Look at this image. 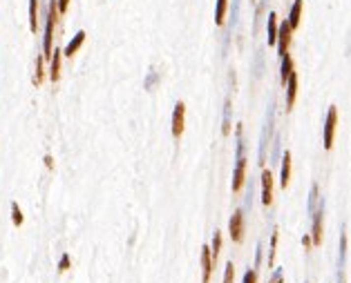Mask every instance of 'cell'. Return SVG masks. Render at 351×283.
<instances>
[{"mask_svg": "<svg viewBox=\"0 0 351 283\" xmlns=\"http://www.w3.org/2000/svg\"><path fill=\"white\" fill-rule=\"evenodd\" d=\"M59 2L56 0H49L47 7V25H45V40H43V58L49 60L54 52V31H56V25H59Z\"/></svg>", "mask_w": 351, "mask_h": 283, "instance_id": "6da1fadb", "label": "cell"}, {"mask_svg": "<svg viewBox=\"0 0 351 283\" xmlns=\"http://www.w3.org/2000/svg\"><path fill=\"white\" fill-rule=\"evenodd\" d=\"M336 127H338V107H329L327 123H324V149L333 147V141H336Z\"/></svg>", "mask_w": 351, "mask_h": 283, "instance_id": "7a4b0ae2", "label": "cell"}, {"mask_svg": "<svg viewBox=\"0 0 351 283\" xmlns=\"http://www.w3.org/2000/svg\"><path fill=\"white\" fill-rule=\"evenodd\" d=\"M184 130H186V105L179 101L175 105V112H172V136L181 139Z\"/></svg>", "mask_w": 351, "mask_h": 283, "instance_id": "3957f363", "label": "cell"}, {"mask_svg": "<svg viewBox=\"0 0 351 283\" xmlns=\"http://www.w3.org/2000/svg\"><path fill=\"white\" fill-rule=\"evenodd\" d=\"M228 232H230V239H233L235 243H242V241H244V214L239 210L230 216Z\"/></svg>", "mask_w": 351, "mask_h": 283, "instance_id": "277c9868", "label": "cell"}, {"mask_svg": "<svg viewBox=\"0 0 351 283\" xmlns=\"http://www.w3.org/2000/svg\"><path fill=\"white\" fill-rule=\"evenodd\" d=\"M291 34H293V29H291V25H288V20H284L282 23V27L278 29V52H280V56H287L288 54V45H291Z\"/></svg>", "mask_w": 351, "mask_h": 283, "instance_id": "5b68a950", "label": "cell"}, {"mask_svg": "<svg viewBox=\"0 0 351 283\" xmlns=\"http://www.w3.org/2000/svg\"><path fill=\"white\" fill-rule=\"evenodd\" d=\"M262 203L266 207L273 203V174H271V170L262 172Z\"/></svg>", "mask_w": 351, "mask_h": 283, "instance_id": "8992f818", "label": "cell"}, {"mask_svg": "<svg viewBox=\"0 0 351 283\" xmlns=\"http://www.w3.org/2000/svg\"><path fill=\"white\" fill-rule=\"evenodd\" d=\"M61 67H63V52H61V49H54L52 58H49V81L52 83L61 81Z\"/></svg>", "mask_w": 351, "mask_h": 283, "instance_id": "52a82bcc", "label": "cell"}, {"mask_svg": "<svg viewBox=\"0 0 351 283\" xmlns=\"http://www.w3.org/2000/svg\"><path fill=\"white\" fill-rule=\"evenodd\" d=\"M213 265H215V261H213V255H210V248L208 245H204V248H201V281L204 283L210 281Z\"/></svg>", "mask_w": 351, "mask_h": 283, "instance_id": "ba28073f", "label": "cell"}, {"mask_svg": "<svg viewBox=\"0 0 351 283\" xmlns=\"http://www.w3.org/2000/svg\"><path fill=\"white\" fill-rule=\"evenodd\" d=\"M244 178H246V159L239 156L237 168H235V174H233V192H239L244 187Z\"/></svg>", "mask_w": 351, "mask_h": 283, "instance_id": "9c48e42d", "label": "cell"}, {"mask_svg": "<svg viewBox=\"0 0 351 283\" xmlns=\"http://www.w3.org/2000/svg\"><path fill=\"white\" fill-rule=\"evenodd\" d=\"M83 43H85V31H78V34L67 43V47L63 49V58H72V56H76V52H78L81 47H83Z\"/></svg>", "mask_w": 351, "mask_h": 283, "instance_id": "30bf717a", "label": "cell"}, {"mask_svg": "<svg viewBox=\"0 0 351 283\" xmlns=\"http://www.w3.org/2000/svg\"><path fill=\"white\" fill-rule=\"evenodd\" d=\"M295 96H298V74L293 72L287 83V110L295 105Z\"/></svg>", "mask_w": 351, "mask_h": 283, "instance_id": "8fae6325", "label": "cell"}, {"mask_svg": "<svg viewBox=\"0 0 351 283\" xmlns=\"http://www.w3.org/2000/svg\"><path fill=\"white\" fill-rule=\"evenodd\" d=\"M302 7H304L302 0H295V2H293L291 14H288V25H291V29H298V27H300V18H302Z\"/></svg>", "mask_w": 351, "mask_h": 283, "instance_id": "7c38bea8", "label": "cell"}, {"mask_svg": "<svg viewBox=\"0 0 351 283\" xmlns=\"http://www.w3.org/2000/svg\"><path fill=\"white\" fill-rule=\"evenodd\" d=\"M34 85L36 87H40L45 83V58H43V54L40 56H36V65H34Z\"/></svg>", "mask_w": 351, "mask_h": 283, "instance_id": "4fadbf2b", "label": "cell"}, {"mask_svg": "<svg viewBox=\"0 0 351 283\" xmlns=\"http://www.w3.org/2000/svg\"><path fill=\"white\" fill-rule=\"evenodd\" d=\"M30 29L38 34V0H30Z\"/></svg>", "mask_w": 351, "mask_h": 283, "instance_id": "5bb4252c", "label": "cell"}, {"mask_svg": "<svg viewBox=\"0 0 351 283\" xmlns=\"http://www.w3.org/2000/svg\"><path fill=\"white\" fill-rule=\"evenodd\" d=\"M311 241L313 245H320L322 243V212L316 214V221H313V232H311Z\"/></svg>", "mask_w": 351, "mask_h": 283, "instance_id": "9a60e30c", "label": "cell"}, {"mask_svg": "<svg viewBox=\"0 0 351 283\" xmlns=\"http://www.w3.org/2000/svg\"><path fill=\"white\" fill-rule=\"evenodd\" d=\"M278 43V16L271 14L268 16V45L273 47Z\"/></svg>", "mask_w": 351, "mask_h": 283, "instance_id": "2e32d148", "label": "cell"}, {"mask_svg": "<svg viewBox=\"0 0 351 283\" xmlns=\"http://www.w3.org/2000/svg\"><path fill=\"white\" fill-rule=\"evenodd\" d=\"M288 181H291V154H284V159H282V187L288 185Z\"/></svg>", "mask_w": 351, "mask_h": 283, "instance_id": "e0dca14e", "label": "cell"}, {"mask_svg": "<svg viewBox=\"0 0 351 283\" xmlns=\"http://www.w3.org/2000/svg\"><path fill=\"white\" fill-rule=\"evenodd\" d=\"M226 11H228V0H217V7H215V23L224 25Z\"/></svg>", "mask_w": 351, "mask_h": 283, "instance_id": "ac0fdd59", "label": "cell"}, {"mask_svg": "<svg viewBox=\"0 0 351 283\" xmlns=\"http://www.w3.org/2000/svg\"><path fill=\"white\" fill-rule=\"evenodd\" d=\"M293 74V60H291V56H282V76H280V81H282V85H287L288 83V76Z\"/></svg>", "mask_w": 351, "mask_h": 283, "instance_id": "d6986e66", "label": "cell"}, {"mask_svg": "<svg viewBox=\"0 0 351 283\" xmlns=\"http://www.w3.org/2000/svg\"><path fill=\"white\" fill-rule=\"evenodd\" d=\"M220 252H222V232H215L213 245H210V255H213L215 263H217V259H220Z\"/></svg>", "mask_w": 351, "mask_h": 283, "instance_id": "ffe728a7", "label": "cell"}, {"mask_svg": "<svg viewBox=\"0 0 351 283\" xmlns=\"http://www.w3.org/2000/svg\"><path fill=\"white\" fill-rule=\"evenodd\" d=\"M11 221H14V226L16 227H20L23 226V221H25V216H23V212H20V205L18 203H11Z\"/></svg>", "mask_w": 351, "mask_h": 283, "instance_id": "44dd1931", "label": "cell"}, {"mask_svg": "<svg viewBox=\"0 0 351 283\" xmlns=\"http://www.w3.org/2000/svg\"><path fill=\"white\" fill-rule=\"evenodd\" d=\"M233 279H235V265H233V263H228V265H226L224 283H233Z\"/></svg>", "mask_w": 351, "mask_h": 283, "instance_id": "7402d4cb", "label": "cell"}, {"mask_svg": "<svg viewBox=\"0 0 351 283\" xmlns=\"http://www.w3.org/2000/svg\"><path fill=\"white\" fill-rule=\"evenodd\" d=\"M65 270H69V256L67 255L61 256V263H59V272H65Z\"/></svg>", "mask_w": 351, "mask_h": 283, "instance_id": "603a6c76", "label": "cell"}, {"mask_svg": "<svg viewBox=\"0 0 351 283\" xmlns=\"http://www.w3.org/2000/svg\"><path fill=\"white\" fill-rule=\"evenodd\" d=\"M244 283H257V274H255V270H249V272L244 274Z\"/></svg>", "mask_w": 351, "mask_h": 283, "instance_id": "cb8c5ba5", "label": "cell"}, {"mask_svg": "<svg viewBox=\"0 0 351 283\" xmlns=\"http://www.w3.org/2000/svg\"><path fill=\"white\" fill-rule=\"evenodd\" d=\"M56 2H59V11H61V16H63L69 7V0H56Z\"/></svg>", "mask_w": 351, "mask_h": 283, "instance_id": "d4e9b609", "label": "cell"}, {"mask_svg": "<svg viewBox=\"0 0 351 283\" xmlns=\"http://www.w3.org/2000/svg\"><path fill=\"white\" fill-rule=\"evenodd\" d=\"M45 165H47V168H49V170H52V168H54V161H52V156H45Z\"/></svg>", "mask_w": 351, "mask_h": 283, "instance_id": "484cf974", "label": "cell"}, {"mask_svg": "<svg viewBox=\"0 0 351 283\" xmlns=\"http://www.w3.org/2000/svg\"><path fill=\"white\" fill-rule=\"evenodd\" d=\"M302 243H304V245H307V248H311V245H313V241H311V236H304V239H302Z\"/></svg>", "mask_w": 351, "mask_h": 283, "instance_id": "4316f807", "label": "cell"}]
</instances>
